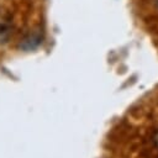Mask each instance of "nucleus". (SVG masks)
Returning a JSON list of instances; mask_svg holds the SVG:
<instances>
[{
	"label": "nucleus",
	"instance_id": "f257e3e1",
	"mask_svg": "<svg viewBox=\"0 0 158 158\" xmlns=\"http://www.w3.org/2000/svg\"><path fill=\"white\" fill-rule=\"evenodd\" d=\"M153 141H154V143L158 146V132L154 135V137H153Z\"/></svg>",
	"mask_w": 158,
	"mask_h": 158
},
{
	"label": "nucleus",
	"instance_id": "f03ea898",
	"mask_svg": "<svg viewBox=\"0 0 158 158\" xmlns=\"http://www.w3.org/2000/svg\"><path fill=\"white\" fill-rule=\"evenodd\" d=\"M157 4H158V0H157Z\"/></svg>",
	"mask_w": 158,
	"mask_h": 158
}]
</instances>
